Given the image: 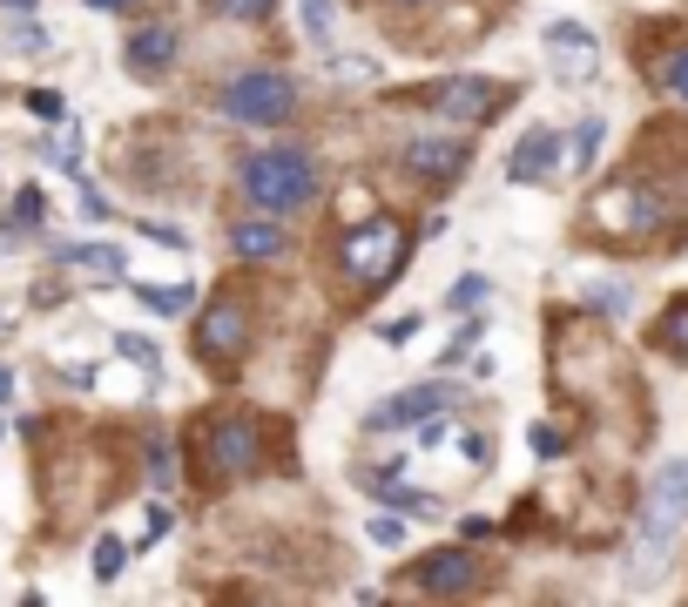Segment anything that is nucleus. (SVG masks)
<instances>
[{
  "mask_svg": "<svg viewBox=\"0 0 688 607\" xmlns=\"http://www.w3.org/2000/svg\"><path fill=\"white\" fill-rule=\"evenodd\" d=\"M34 223H40V196L21 189V196H14V210H8V230H34Z\"/></svg>",
  "mask_w": 688,
  "mask_h": 607,
  "instance_id": "24",
  "label": "nucleus"
},
{
  "mask_svg": "<svg viewBox=\"0 0 688 607\" xmlns=\"http://www.w3.org/2000/svg\"><path fill=\"white\" fill-rule=\"evenodd\" d=\"M223 115L243 121V129H283L298 115V81L277 68H250V74L223 81Z\"/></svg>",
  "mask_w": 688,
  "mask_h": 607,
  "instance_id": "2",
  "label": "nucleus"
},
{
  "mask_svg": "<svg viewBox=\"0 0 688 607\" xmlns=\"http://www.w3.org/2000/svg\"><path fill=\"white\" fill-rule=\"evenodd\" d=\"M432 108H439L445 121H486V115L500 108V89H493V81H479V74H453V81L432 95Z\"/></svg>",
  "mask_w": 688,
  "mask_h": 607,
  "instance_id": "9",
  "label": "nucleus"
},
{
  "mask_svg": "<svg viewBox=\"0 0 688 607\" xmlns=\"http://www.w3.org/2000/svg\"><path fill=\"white\" fill-rule=\"evenodd\" d=\"M121 560H129V547H121L115 534H102V540H95V581H115Z\"/></svg>",
  "mask_w": 688,
  "mask_h": 607,
  "instance_id": "21",
  "label": "nucleus"
},
{
  "mask_svg": "<svg viewBox=\"0 0 688 607\" xmlns=\"http://www.w3.org/2000/svg\"><path fill=\"white\" fill-rule=\"evenodd\" d=\"M445 405H453V392L445 385H405L392 405H378L372 412V432H398V425H425L432 412H445Z\"/></svg>",
  "mask_w": 688,
  "mask_h": 607,
  "instance_id": "10",
  "label": "nucleus"
},
{
  "mask_svg": "<svg viewBox=\"0 0 688 607\" xmlns=\"http://www.w3.org/2000/svg\"><path fill=\"white\" fill-rule=\"evenodd\" d=\"M405 170L425 183H453L466 170V136H412L405 142Z\"/></svg>",
  "mask_w": 688,
  "mask_h": 607,
  "instance_id": "8",
  "label": "nucleus"
},
{
  "mask_svg": "<svg viewBox=\"0 0 688 607\" xmlns=\"http://www.w3.org/2000/svg\"><path fill=\"white\" fill-rule=\"evenodd\" d=\"M459 453H466V459H473V466H486V459H493V445H486V439H479V432H466V439H459Z\"/></svg>",
  "mask_w": 688,
  "mask_h": 607,
  "instance_id": "30",
  "label": "nucleus"
},
{
  "mask_svg": "<svg viewBox=\"0 0 688 607\" xmlns=\"http://www.w3.org/2000/svg\"><path fill=\"white\" fill-rule=\"evenodd\" d=\"M553 170H560V136L534 121V129H526V136L513 142V155H506V176H513V183H547Z\"/></svg>",
  "mask_w": 688,
  "mask_h": 607,
  "instance_id": "11",
  "label": "nucleus"
},
{
  "mask_svg": "<svg viewBox=\"0 0 688 607\" xmlns=\"http://www.w3.org/2000/svg\"><path fill=\"white\" fill-rule=\"evenodd\" d=\"M196 351H202V364H236L250 351V311L236 297H210V311L196 317Z\"/></svg>",
  "mask_w": 688,
  "mask_h": 607,
  "instance_id": "5",
  "label": "nucleus"
},
{
  "mask_svg": "<svg viewBox=\"0 0 688 607\" xmlns=\"http://www.w3.org/2000/svg\"><path fill=\"white\" fill-rule=\"evenodd\" d=\"M662 81H668V95H681V102H688V48L668 61V74H662Z\"/></svg>",
  "mask_w": 688,
  "mask_h": 607,
  "instance_id": "27",
  "label": "nucleus"
},
{
  "mask_svg": "<svg viewBox=\"0 0 688 607\" xmlns=\"http://www.w3.org/2000/svg\"><path fill=\"white\" fill-rule=\"evenodd\" d=\"M149 472H155V486H170V472H176L170 466V445H149Z\"/></svg>",
  "mask_w": 688,
  "mask_h": 607,
  "instance_id": "29",
  "label": "nucleus"
},
{
  "mask_svg": "<svg viewBox=\"0 0 688 607\" xmlns=\"http://www.w3.org/2000/svg\"><path fill=\"white\" fill-rule=\"evenodd\" d=\"M0 8H21V14H27V8H34V0H0Z\"/></svg>",
  "mask_w": 688,
  "mask_h": 607,
  "instance_id": "36",
  "label": "nucleus"
},
{
  "mask_svg": "<svg viewBox=\"0 0 688 607\" xmlns=\"http://www.w3.org/2000/svg\"><path fill=\"white\" fill-rule=\"evenodd\" d=\"M236 183H243V196H250L264 217H291V210H304V202L317 196V155L298 149V142H270V149H257L250 162H243Z\"/></svg>",
  "mask_w": 688,
  "mask_h": 607,
  "instance_id": "1",
  "label": "nucleus"
},
{
  "mask_svg": "<svg viewBox=\"0 0 688 607\" xmlns=\"http://www.w3.org/2000/svg\"><path fill=\"white\" fill-rule=\"evenodd\" d=\"M170 534V506H149V526H142V540H162Z\"/></svg>",
  "mask_w": 688,
  "mask_h": 607,
  "instance_id": "33",
  "label": "nucleus"
},
{
  "mask_svg": "<svg viewBox=\"0 0 688 607\" xmlns=\"http://www.w3.org/2000/svg\"><path fill=\"white\" fill-rule=\"evenodd\" d=\"M89 8H108L115 14V8H136V0H89Z\"/></svg>",
  "mask_w": 688,
  "mask_h": 607,
  "instance_id": "34",
  "label": "nucleus"
},
{
  "mask_svg": "<svg viewBox=\"0 0 688 607\" xmlns=\"http://www.w3.org/2000/svg\"><path fill=\"white\" fill-rule=\"evenodd\" d=\"M479 331H486V324H466V331H459V338H453V351H445V364H453V358H466V351H473V345H479Z\"/></svg>",
  "mask_w": 688,
  "mask_h": 607,
  "instance_id": "31",
  "label": "nucleus"
},
{
  "mask_svg": "<svg viewBox=\"0 0 688 607\" xmlns=\"http://www.w3.org/2000/svg\"><path fill=\"white\" fill-rule=\"evenodd\" d=\"M412 587H425V594H473L479 587V560L466 547H439V553H425L412 567Z\"/></svg>",
  "mask_w": 688,
  "mask_h": 607,
  "instance_id": "7",
  "label": "nucleus"
},
{
  "mask_svg": "<svg viewBox=\"0 0 688 607\" xmlns=\"http://www.w3.org/2000/svg\"><path fill=\"white\" fill-rule=\"evenodd\" d=\"M526 439H534V453H540V459H560V453H567V432H560V425H534Z\"/></svg>",
  "mask_w": 688,
  "mask_h": 607,
  "instance_id": "25",
  "label": "nucleus"
},
{
  "mask_svg": "<svg viewBox=\"0 0 688 607\" xmlns=\"http://www.w3.org/2000/svg\"><path fill=\"white\" fill-rule=\"evenodd\" d=\"M600 136H607V129H600V115H587L581 129H574V162H581V170H587V162L600 155Z\"/></svg>",
  "mask_w": 688,
  "mask_h": 607,
  "instance_id": "23",
  "label": "nucleus"
},
{
  "mask_svg": "<svg viewBox=\"0 0 688 607\" xmlns=\"http://www.w3.org/2000/svg\"><path fill=\"white\" fill-rule=\"evenodd\" d=\"M176 55H183V34H176L170 21H155V27H136V34H129V68H136V74H162Z\"/></svg>",
  "mask_w": 688,
  "mask_h": 607,
  "instance_id": "12",
  "label": "nucleus"
},
{
  "mask_svg": "<svg viewBox=\"0 0 688 607\" xmlns=\"http://www.w3.org/2000/svg\"><path fill=\"white\" fill-rule=\"evenodd\" d=\"M55 257L68 270H89V277H121V250H115V243H61Z\"/></svg>",
  "mask_w": 688,
  "mask_h": 607,
  "instance_id": "15",
  "label": "nucleus"
},
{
  "mask_svg": "<svg viewBox=\"0 0 688 607\" xmlns=\"http://www.w3.org/2000/svg\"><path fill=\"white\" fill-rule=\"evenodd\" d=\"M298 14H304L311 40H331V0H298Z\"/></svg>",
  "mask_w": 688,
  "mask_h": 607,
  "instance_id": "22",
  "label": "nucleus"
},
{
  "mask_svg": "<svg viewBox=\"0 0 688 607\" xmlns=\"http://www.w3.org/2000/svg\"><path fill=\"white\" fill-rule=\"evenodd\" d=\"M547 55H553L567 74H587V68H594V34H587L581 21H553V27H547Z\"/></svg>",
  "mask_w": 688,
  "mask_h": 607,
  "instance_id": "13",
  "label": "nucleus"
},
{
  "mask_svg": "<svg viewBox=\"0 0 688 607\" xmlns=\"http://www.w3.org/2000/svg\"><path fill=\"white\" fill-rule=\"evenodd\" d=\"M372 540H378V547H398V540H405V520L378 513V520H372Z\"/></svg>",
  "mask_w": 688,
  "mask_h": 607,
  "instance_id": "26",
  "label": "nucleus"
},
{
  "mask_svg": "<svg viewBox=\"0 0 688 607\" xmlns=\"http://www.w3.org/2000/svg\"><path fill=\"white\" fill-rule=\"evenodd\" d=\"M338 264H345V277L351 283H378L405 264V223L398 217H372V223H358L345 243H338Z\"/></svg>",
  "mask_w": 688,
  "mask_h": 607,
  "instance_id": "3",
  "label": "nucleus"
},
{
  "mask_svg": "<svg viewBox=\"0 0 688 607\" xmlns=\"http://www.w3.org/2000/svg\"><path fill=\"white\" fill-rule=\"evenodd\" d=\"M115 351L129 358V364H142V372H162V351H155L149 338H136V331H121V338H115Z\"/></svg>",
  "mask_w": 688,
  "mask_h": 607,
  "instance_id": "20",
  "label": "nucleus"
},
{
  "mask_svg": "<svg viewBox=\"0 0 688 607\" xmlns=\"http://www.w3.org/2000/svg\"><path fill=\"white\" fill-rule=\"evenodd\" d=\"M202 453L217 459L223 479H236V472H250V466L264 459V425L243 419V412H230V419H217L210 432H202Z\"/></svg>",
  "mask_w": 688,
  "mask_h": 607,
  "instance_id": "6",
  "label": "nucleus"
},
{
  "mask_svg": "<svg viewBox=\"0 0 688 607\" xmlns=\"http://www.w3.org/2000/svg\"><path fill=\"white\" fill-rule=\"evenodd\" d=\"M486 297H493V283H486V277H459L453 291H445V311H459V317H466V311H479Z\"/></svg>",
  "mask_w": 688,
  "mask_h": 607,
  "instance_id": "18",
  "label": "nucleus"
},
{
  "mask_svg": "<svg viewBox=\"0 0 688 607\" xmlns=\"http://www.w3.org/2000/svg\"><path fill=\"white\" fill-rule=\"evenodd\" d=\"M48 155H55V162H68V170H74V162H81V136H74V129H68V136H61V142H48Z\"/></svg>",
  "mask_w": 688,
  "mask_h": 607,
  "instance_id": "28",
  "label": "nucleus"
},
{
  "mask_svg": "<svg viewBox=\"0 0 688 607\" xmlns=\"http://www.w3.org/2000/svg\"><path fill=\"white\" fill-rule=\"evenodd\" d=\"M283 243H291V236H283L270 217H250V223L230 230V250H236L243 264H270V257H283Z\"/></svg>",
  "mask_w": 688,
  "mask_h": 607,
  "instance_id": "14",
  "label": "nucleus"
},
{
  "mask_svg": "<svg viewBox=\"0 0 688 607\" xmlns=\"http://www.w3.org/2000/svg\"><path fill=\"white\" fill-rule=\"evenodd\" d=\"M655 345H662V351H675V358H688V297H675V304L662 311V324H655Z\"/></svg>",
  "mask_w": 688,
  "mask_h": 607,
  "instance_id": "17",
  "label": "nucleus"
},
{
  "mask_svg": "<svg viewBox=\"0 0 688 607\" xmlns=\"http://www.w3.org/2000/svg\"><path fill=\"white\" fill-rule=\"evenodd\" d=\"M136 297H142V304H149L155 317H183L196 291H189V283H142V291H136Z\"/></svg>",
  "mask_w": 688,
  "mask_h": 607,
  "instance_id": "16",
  "label": "nucleus"
},
{
  "mask_svg": "<svg viewBox=\"0 0 688 607\" xmlns=\"http://www.w3.org/2000/svg\"><path fill=\"white\" fill-rule=\"evenodd\" d=\"M27 108H34V115H48V121H55V115H61V95H48V89H34V95H27Z\"/></svg>",
  "mask_w": 688,
  "mask_h": 607,
  "instance_id": "32",
  "label": "nucleus"
},
{
  "mask_svg": "<svg viewBox=\"0 0 688 607\" xmlns=\"http://www.w3.org/2000/svg\"><path fill=\"white\" fill-rule=\"evenodd\" d=\"M688 520V459H668L648 486V513H641V534H648V553H662L675 540V526Z\"/></svg>",
  "mask_w": 688,
  "mask_h": 607,
  "instance_id": "4",
  "label": "nucleus"
},
{
  "mask_svg": "<svg viewBox=\"0 0 688 607\" xmlns=\"http://www.w3.org/2000/svg\"><path fill=\"white\" fill-rule=\"evenodd\" d=\"M270 8L277 0H210V14H223V21H270Z\"/></svg>",
  "mask_w": 688,
  "mask_h": 607,
  "instance_id": "19",
  "label": "nucleus"
},
{
  "mask_svg": "<svg viewBox=\"0 0 688 607\" xmlns=\"http://www.w3.org/2000/svg\"><path fill=\"white\" fill-rule=\"evenodd\" d=\"M8 398H14V378H8V372H0V405H8Z\"/></svg>",
  "mask_w": 688,
  "mask_h": 607,
  "instance_id": "35",
  "label": "nucleus"
}]
</instances>
